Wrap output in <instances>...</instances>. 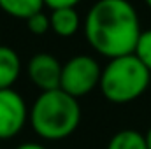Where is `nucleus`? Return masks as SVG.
Returning <instances> with one entry per match:
<instances>
[{
  "label": "nucleus",
  "instance_id": "nucleus-1",
  "mask_svg": "<svg viewBox=\"0 0 151 149\" xmlns=\"http://www.w3.org/2000/svg\"><path fill=\"white\" fill-rule=\"evenodd\" d=\"M141 32L139 14L128 0H99L84 18L88 44L109 60L132 54Z\"/></svg>",
  "mask_w": 151,
  "mask_h": 149
},
{
  "label": "nucleus",
  "instance_id": "nucleus-2",
  "mask_svg": "<svg viewBox=\"0 0 151 149\" xmlns=\"http://www.w3.org/2000/svg\"><path fill=\"white\" fill-rule=\"evenodd\" d=\"M28 121L40 139L63 140L81 123V105L62 88L40 91L28 111Z\"/></svg>",
  "mask_w": 151,
  "mask_h": 149
},
{
  "label": "nucleus",
  "instance_id": "nucleus-3",
  "mask_svg": "<svg viewBox=\"0 0 151 149\" xmlns=\"http://www.w3.org/2000/svg\"><path fill=\"white\" fill-rule=\"evenodd\" d=\"M151 82V72L132 54L109 60L102 69L100 91L113 104H128L146 93Z\"/></svg>",
  "mask_w": 151,
  "mask_h": 149
},
{
  "label": "nucleus",
  "instance_id": "nucleus-4",
  "mask_svg": "<svg viewBox=\"0 0 151 149\" xmlns=\"http://www.w3.org/2000/svg\"><path fill=\"white\" fill-rule=\"evenodd\" d=\"M102 77V67L90 54H77L62 65L60 88L74 98L90 95Z\"/></svg>",
  "mask_w": 151,
  "mask_h": 149
},
{
  "label": "nucleus",
  "instance_id": "nucleus-5",
  "mask_svg": "<svg viewBox=\"0 0 151 149\" xmlns=\"http://www.w3.org/2000/svg\"><path fill=\"white\" fill-rule=\"evenodd\" d=\"M28 119V109L23 97L9 90H0V140L16 137Z\"/></svg>",
  "mask_w": 151,
  "mask_h": 149
},
{
  "label": "nucleus",
  "instance_id": "nucleus-6",
  "mask_svg": "<svg viewBox=\"0 0 151 149\" xmlns=\"http://www.w3.org/2000/svg\"><path fill=\"white\" fill-rule=\"evenodd\" d=\"M62 65L56 56L49 53H37L28 62V77L40 91H51L60 88Z\"/></svg>",
  "mask_w": 151,
  "mask_h": 149
},
{
  "label": "nucleus",
  "instance_id": "nucleus-7",
  "mask_svg": "<svg viewBox=\"0 0 151 149\" xmlns=\"http://www.w3.org/2000/svg\"><path fill=\"white\" fill-rule=\"evenodd\" d=\"M51 32H55L58 37H72L81 28V18L76 11V7H62L53 9L49 14Z\"/></svg>",
  "mask_w": 151,
  "mask_h": 149
},
{
  "label": "nucleus",
  "instance_id": "nucleus-8",
  "mask_svg": "<svg viewBox=\"0 0 151 149\" xmlns=\"http://www.w3.org/2000/svg\"><path fill=\"white\" fill-rule=\"evenodd\" d=\"M21 74V60L19 54L9 47L0 44V90H9L19 79Z\"/></svg>",
  "mask_w": 151,
  "mask_h": 149
},
{
  "label": "nucleus",
  "instance_id": "nucleus-9",
  "mask_svg": "<svg viewBox=\"0 0 151 149\" xmlns=\"http://www.w3.org/2000/svg\"><path fill=\"white\" fill-rule=\"evenodd\" d=\"M44 5V0H0V9L18 19H28L35 12H40Z\"/></svg>",
  "mask_w": 151,
  "mask_h": 149
},
{
  "label": "nucleus",
  "instance_id": "nucleus-10",
  "mask_svg": "<svg viewBox=\"0 0 151 149\" xmlns=\"http://www.w3.org/2000/svg\"><path fill=\"white\" fill-rule=\"evenodd\" d=\"M106 149H148L146 135L132 128L119 130L111 137Z\"/></svg>",
  "mask_w": 151,
  "mask_h": 149
},
{
  "label": "nucleus",
  "instance_id": "nucleus-11",
  "mask_svg": "<svg viewBox=\"0 0 151 149\" xmlns=\"http://www.w3.org/2000/svg\"><path fill=\"white\" fill-rule=\"evenodd\" d=\"M134 54L139 58V62L151 72V28L150 30H142L139 40L135 44Z\"/></svg>",
  "mask_w": 151,
  "mask_h": 149
},
{
  "label": "nucleus",
  "instance_id": "nucleus-12",
  "mask_svg": "<svg viewBox=\"0 0 151 149\" xmlns=\"http://www.w3.org/2000/svg\"><path fill=\"white\" fill-rule=\"evenodd\" d=\"M27 28L30 34L34 35H44L51 30V23H49V16L44 14L42 11L40 12H35L34 16H30L27 19Z\"/></svg>",
  "mask_w": 151,
  "mask_h": 149
},
{
  "label": "nucleus",
  "instance_id": "nucleus-13",
  "mask_svg": "<svg viewBox=\"0 0 151 149\" xmlns=\"http://www.w3.org/2000/svg\"><path fill=\"white\" fill-rule=\"evenodd\" d=\"M81 0H44V5L53 9H62V7H76Z\"/></svg>",
  "mask_w": 151,
  "mask_h": 149
},
{
  "label": "nucleus",
  "instance_id": "nucleus-14",
  "mask_svg": "<svg viewBox=\"0 0 151 149\" xmlns=\"http://www.w3.org/2000/svg\"><path fill=\"white\" fill-rule=\"evenodd\" d=\"M16 149H46L42 144H39V142H23V144H19Z\"/></svg>",
  "mask_w": 151,
  "mask_h": 149
},
{
  "label": "nucleus",
  "instance_id": "nucleus-15",
  "mask_svg": "<svg viewBox=\"0 0 151 149\" xmlns=\"http://www.w3.org/2000/svg\"><path fill=\"white\" fill-rule=\"evenodd\" d=\"M144 135H146V144H148V149H151V126H150V130H148Z\"/></svg>",
  "mask_w": 151,
  "mask_h": 149
},
{
  "label": "nucleus",
  "instance_id": "nucleus-16",
  "mask_svg": "<svg viewBox=\"0 0 151 149\" xmlns=\"http://www.w3.org/2000/svg\"><path fill=\"white\" fill-rule=\"evenodd\" d=\"M144 2H146V5H148V7L151 9V0H144Z\"/></svg>",
  "mask_w": 151,
  "mask_h": 149
}]
</instances>
